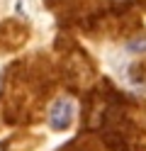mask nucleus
Segmentation results:
<instances>
[{
	"instance_id": "f257e3e1",
	"label": "nucleus",
	"mask_w": 146,
	"mask_h": 151,
	"mask_svg": "<svg viewBox=\"0 0 146 151\" xmlns=\"http://www.w3.org/2000/svg\"><path fill=\"white\" fill-rule=\"evenodd\" d=\"M73 115H76V105L71 98H58L51 110H49V127L56 129V132H63L71 127L73 122Z\"/></svg>"
},
{
	"instance_id": "f03ea898",
	"label": "nucleus",
	"mask_w": 146,
	"mask_h": 151,
	"mask_svg": "<svg viewBox=\"0 0 146 151\" xmlns=\"http://www.w3.org/2000/svg\"><path fill=\"white\" fill-rule=\"evenodd\" d=\"M127 49H129V51H136V54H139V51H146V37H144V39L129 42V44H127Z\"/></svg>"
}]
</instances>
